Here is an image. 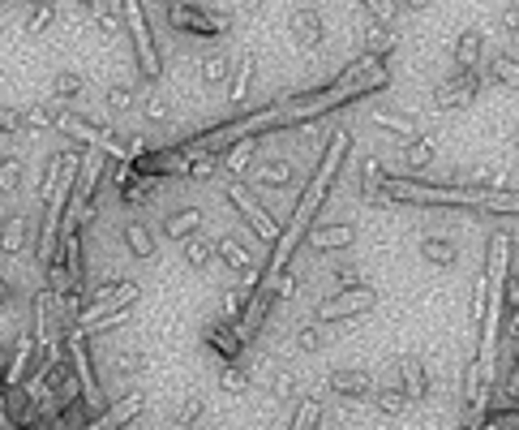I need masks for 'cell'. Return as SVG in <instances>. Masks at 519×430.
<instances>
[{
	"instance_id": "46",
	"label": "cell",
	"mask_w": 519,
	"mask_h": 430,
	"mask_svg": "<svg viewBox=\"0 0 519 430\" xmlns=\"http://www.w3.org/2000/svg\"><path fill=\"white\" fill-rule=\"evenodd\" d=\"M219 387H224L227 396H245V392H249V379H245L241 366H219Z\"/></svg>"
},
{
	"instance_id": "17",
	"label": "cell",
	"mask_w": 519,
	"mask_h": 430,
	"mask_svg": "<svg viewBox=\"0 0 519 430\" xmlns=\"http://www.w3.org/2000/svg\"><path fill=\"white\" fill-rule=\"evenodd\" d=\"M202 207H177V211L163 215V237L168 241H177V246H185L189 237H202Z\"/></svg>"
},
{
	"instance_id": "32",
	"label": "cell",
	"mask_w": 519,
	"mask_h": 430,
	"mask_svg": "<svg viewBox=\"0 0 519 430\" xmlns=\"http://www.w3.org/2000/svg\"><path fill=\"white\" fill-rule=\"evenodd\" d=\"M322 417H326V409H322V400L318 396H301L293 405V417H288V430H318L322 426Z\"/></svg>"
},
{
	"instance_id": "1",
	"label": "cell",
	"mask_w": 519,
	"mask_h": 430,
	"mask_svg": "<svg viewBox=\"0 0 519 430\" xmlns=\"http://www.w3.org/2000/svg\"><path fill=\"white\" fill-rule=\"evenodd\" d=\"M120 22L130 26L133 34V56H138V73L147 78V83H155L163 73V56L159 48H155V34H150V14L142 0H125L120 5Z\"/></svg>"
},
{
	"instance_id": "47",
	"label": "cell",
	"mask_w": 519,
	"mask_h": 430,
	"mask_svg": "<svg viewBox=\"0 0 519 430\" xmlns=\"http://www.w3.org/2000/svg\"><path fill=\"white\" fill-rule=\"evenodd\" d=\"M61 17V5H34V14L26 17V34H39V31H48L52 22Z\"/></svg>"
},
{
	"instance_id": "48",
	"label": "cell",
	"mask_w": 519,
	"mask_h": 430,
	"mask_svg": "<svg viewBox=\"0 0 519 430\" xmlns=\"http://www.w3.org/2000/svg\"><path fill=\"white\" fill-rule=\"evenodd\" d=\"M142 112H147V121H150V125H163V121L172 116V103L163 100L159 91H150L147 100H142Z\"/></svg>"
},
{
	"instance_id": "35",
	"label": "cell",
	"mask_w": 519,
	"mask_h": 430,
	"mask_svg": "<svg viewBox=\"0 0 519 430\" xmlns=\"http://www.w3.org/2000/svg\"><path fill=\"white\" fill-rule=\"evenodd\" d=\"M266 383H271V396H275V400H293L296 387H301V379H296V370L288 362L266 366Z\"/></svg>"
},
{
	"instance_id": "19",
	"label": "cell",
	"mask_w": 519,
	"mask_h": 430,
	"mask_svg": "<svg viewBox=\"0 0 519 430\" xmlns=\"http://www.w3.org/2000/svg\"><path fill=\"white\" fill-rule=\"evenodd\" d=\"M34 357H39V348H34L31 331H17L14 348H9V370H5V392H9V387H22V383H26V366H31Z\"/></svg>"
},
{
	"instance_id": "20",
	"label": "cell",
	"mask_w": 519,
	"mask_h": 430,
	"mask_svg": "<svg viewBox=\"0 0 519 430\" xmlns=\"http://www.w3.org/2000/svg\"><path fill=\"white\" fill-rule=\"evenodd\" d=\"M288 26H293V39L301 44V48H322V34H326V26H322V14L318 9H293V17H288Z\"/></svg>"
},
{
	"instance_id": "4",
	"label": "cell",
	"mask_w": 519,
	"mask_h": 430,
	"mask_svg": "<svg viewBox=\"0 0 519 430\" xmlns=\"http://www.w3.org/2000/svg\"><path fill=\"white\" fill-rule=\"evenodd\" d=\"M224 199L236 207V215H241L245 224L254 229V237H258V241L275 246V241H279V220H275V215H266V207H262L258 194H249V185L227 177V181H224Z\"/></svg>"
},
{
	"instance_id": "37",
	"label": "cell",
	"mask_w": 519,
	"mask_h": 430,
	"mask_svg": "<svg viewBox=\"0 0 519 430\" xmlns=\"http://www.w3.org/2000/svg\"><path fill=\"white\" fill-rule=\"evenodd\" d=\"M82 95H86V78H82V73H56V78H52V100H56V108L78 103Z\"/></svg>"
},
{
	"instance_id": "10",
	"label": "cell",
	"mask_w": 519,
	"mask_h": 430,
	"mask_svg": "<svg viewBox=\"0 0 519 430\" xmlns=\"http://www.w3.org/2000/svg\"><path fill=\"white\" fill-rule=\"evenodd\" d=\"M202 345H207V353L224 357V366H241V357L249 353V345L241 340V331L232 327V323H224V318H211V323L202 327Z\"/></svg>"
},
{
	"instance_id": "16",
	"label": "cell",
	"mask_w": 519,
	"mask_h": 430,
	"mask_svg": "<svg viewBox=\"0 0 519 430\" xmlns=\"http://www.w3.org/2000/svg\"><path fill=\"white\" fill-rule=\"evenodd\" d=\"M305 237L313 249H348L357 241V224H348V220H322V224H313Z\"/></svg>"
},
{
	"instance_id": "9",
	"label": "cell",
	"mask_w": 519,
	"mask_h": 430,
	"mask_svg": "<svg viewBox=\"0 0 519 430\" xmlns=\"http://www.w3.org/2000/svg\"><path fill=\"white\" fill-rule=\"evenodd\" d=\"M147 409V392L142 387H133V392H125L120 400H112V405H103V414L86 417L82 422V430H125L133 422V417Z\"/></svg>"
},
{
	"instance_id": "44",
	"label": "cell",
	"mask_w": 519,
	"mask_h": 430,
	"mask_svg": "<svg viewBox=\"0 0 519 430\" xmlns=\"http://www.w3.org/2000/svg\"><path fill=\"white\" fill-rule=\"evenodd\" d=\"M17 138H26L22 108H5V103H0V142H17Z\"/></svg>"
},
{
	"instance_id": "39",
	"label": "cell",
	"mask_w": 519,
	"mask_h": 430,
	"mask_svg": "<svg viewBox=\"0 0 519 430\" xmlns=\"http://www.w3.org/2000/svg\"><path fill=\"white\" fill-rule=\"evenodd\" d=\"M370 121L373 125H378V130H387V133H399V138H412V133H417V121H412V116H404V112H390V108H373L370 112Z\"/></svg>"
},
{
	"instance_id": "24",
	"label": "cell",
	"mask_w": 519,
	"mask_h": 430,
	"mask_svg": "<svg viewBox=\"0 0 519 430\" xmlns=\"http://www.w3.org/2000/svg\"><path fill=\"white\" fill-rule=\"evenodd\" d=\"M108 370H112L116 383H133V379H142V375L150 370V357L142 353V348H116Z\"/></svg>"
},
{
	"instance_id": "53",
	"label": "cell",
	"mask_w": 519,
	"mask_h": 430,
	"mask_svg": "<svg viewBox=\"0 0 519 430\" xmlns=\"http://www.w3.org/2000/svg\"><path fill=\"white\" fill-rule=\"evenodd\" d=\"M5 370H9V348L0 345V379H5Z\"/></svg>"
},
{
	"instance_id": "31",
	"label": "cell",
	"mask_w": 519,
	"mask_h": 430,
	"mask_svg": "<svg viewBox=\"0 0 519 430\" xmlns=\"http://www.w3.org/2000/svg\"><path fill=\"white\" fill-rule=\"evenodd\" d=\"M202 417H207V400H202V392L197 387H189L185 396H180V405H177V430H197L202 426Z\"/></svg>"
},
{
	"instance_id": "23",
	"label": "cell",
	"mask_w": 519,
	"mask_h": 430,
	"mask_svg": "<svg viewBox=\"0 0 519 430\" xmlns=\"http://www.w3.org/2000/svg\"><path fill=\"white\" fill-rule=\"evenodd\" d=\"M254 73H258V52L245 48L241 61H236V69H232V78H227V103H245V95H249V86H254Z\"/></svg>"
},
{
	"instance_id": "45",
	"label": "cell",
	"mask_w": 519,
	"mask_h": 430,
	"mask_svg": "<svg viewBox=\"0 0 519 430\" xmlns=\"http://www.w3.org/2000/svg\"><path fill=\"white\" fill-rule=\"evenodd\" d=\"M91 17H95V26L103 34H116L125 22H120V5H91Z\"/></svg>"
},
{
	"instance_id": "43",
	"label": "cell",
	"mask_w": 519,
	"mask_h": 430,
	"mask_svg": "<svg viewBox=\"0 0 519 430\" xmlns=\"http://www.w3.org/2000/svg\"><path fill=\"white\" fill-rule=\"evenodd\" d=\"M348 288H373L370 276H365L357 263H340V267H335V293H348Z\"/></svg>"
},
{
	"instance_id": "42",
	"label": "cell",
	"mask_w": 519,
	"mask_h": 430,
	"mask_svg": "<svg viewBox=\"0 0 519 430\" xmlns=\"http://www.w3.org/2000/svg\"><path fill=\"white\" fill-rule=\"evenodd\" d=\"M489 83H498V86H506V83H515V48H506L494 65L481 73V86H489Z\"/></svg>"
},
{
	"instance_id": "15",
	"label": "cell",
	"mask_w": 519,
	"mask_h": 430,
	"mask_svg": "<svg viewBox=\"0 0 519 430\" xmlns=\"http://www.w3.org/2000/svg\"><path fill=\"white\" fill-rule=\"evenodd\" d=\"M331 392L343 400H370L373 375L365 366H340V370H331Z\"/></svg>"
},
{
	"instance_id": "11",
	"label": "cell",
	"mask_w": 519,
	"mask_h": 430,
	"mask_svg": "<svg viewBox=\"0 0 519 430\" xmlns=\"http://www.w3.org/2000/svg\"><path fill=\"white\" fill-rule=\"evenodd\" d=\"M481 95V73H451L442 78V86H434V108H464Z\"/></svg>"
},
{
	"instance_id": "52",
	"label": "cell",
	"mask_w": 519,
	"mask_h": 430,
	"mask_svg": "<svg viewBox=\"0 0 519 430\" xmlns=\"http://www.w3.org/2000/svg\"><path fill=\"white\" fill-rule=\"evenodd\" d=\"M9 301H14V284H9V280H5V276H0V310H5Z\"/></svg>"
},
{
	"instance_id": "25",
	"label": "cell",
	"mask_w": 519,
	"mask_h": 430,
	"mask_svg": "<svg viewBox=\"0 0 519 430\" xmlns=\"http://www.w3.org/2000/svg\"><path fill=\"white\" fill-rule=\"evenodd\" d=\"M120 241H125V249H130L138 263H150V259L159 254V246H155V232H150L142 220H130V224L120 229Z\"/></svg>"
},
{
	"instance_id": "36",
	"label": "cell",
	"mask_w": 519,
	"mask_h": 430,
	"mask_svg": "<svg viewBox=\"0 0 519 430\" xmlns=\"http://www.w3.org/2000/svg\"><path fill=\"white\" fill-rule=\"evenodd\" d=\"M26 177V160L22 155H0V199H14Z\"/></svg>"
},
{
	"instance_id": "18",
	"label": "cell",
	"mask_w": 519,
	"mask_h": 430,
	"mask_svg": "<svg viewBox=\"0 0 519 430\" xmlns=\"http://www.w3.org/2000/svg\"><path fill=\"white\" fill-rule=\"evenodd\" d=\"M258 138H241V142H232V147L215 151V164H219V172H227L232 181H241V172L249 164H254V155H258Z\"/></svg>"
},
{
	"instance_id": "38",
	"label": "cell",
	"mask_w": 519,
	"mask_h": 430,
	"mask_svg": "<svg viewBox=\"0 0 519 430\" xmlns=\"http://www.w3.org/2000/svg\"><path fill=\"white\" fill-rule=\"evenodd\" d=\"M138 100H142L138 83H112L103 91V112H130Z\"/></svg>"
},
{
	"instance_id": "22",
	"label": "cell",
	"mask_w": 519,
	"mask_h": 430,
	"mask_svg": "<svg viewBox=\"0 0 519 430\" xmlns=\"http://www.w3.org/2000/svg\"><path fill=\"white\" fill-rule=\"evenodd\" d=\"M26 237H31L26 211H9L0 220V254H5V259H17V254L26 249Z\"/></svg>"
},
{
	"instance_id": "8",
	"label": "cell",
	"mask_w": 519,
	"mask_h": 430,
	"mask_svg": "<svg viewBox=\"0 0 519 430\" xmlns=\"http://www.w3.org/2000/svg\"><path fill=\"white\" fill-rule=\"evenodd\" d=\"M395 387L404 392L408 405H421V400H429V392H434V379H429V366H425L421 353H399L395 357Z\"/></svg>"
},
{
	"instance_id": "7",
	"label": "cell",
	"mask_w": 519,
	"mask_h": 430,
	"mask_svg": "<svg viewBox=\"0 0 519 430\" xmlns=\"http://www.w3.org/2000/svg\"><path fill=\"white\" fill-rule=\"evenodd\" d=\"M138 301H142V284H138V280H125L120 288H112V293H103V298L86 301V306H82V315L73 318V327L86 331L91 323H99V318L116 315V310H133Z\"/></svg>"
},
{
	"instance_id": "27",
	"label": "cell",
	"mask_w": 519,
	"mask_h": 430,
	"mask_svg": "<svg viewBox=\"0 0 519 430\" xmlns=\"http://www.w3.org/2000/svg\"><path fill=\"white\" fill-rule=\"evenodd\" d=\"M48 323H52V293L48 288H34L31 293V340H34V348H43L52 340L48 336Z\"/></svg>"
},
{
	"instance_id": "14",
	"label": "cell",
	"mask_w": 519,
	"mask_h": 430,
	"mask_svg": "<svg viewBox=\"0 0 519 430\" xmlns=\"http://www.w3.org/2000/svg\"><path fill=\"white\" fill-rule=\"evenodd\" d=\"M112 181H116V194H120V202H125V207H147V202L155 199V190L163 185V181H150V177H138L130 164L116 168Z\"/></svg>"
},
{
	"instance_id": "54",
	"label": "cell",
	"mask_w": 519,
	"mask_h": 430,
	"mask_svg": "<svg viewBox=\"0 0 519 430\" xmlns=\"http://www.w3.org/2000/svg\"><path fill=\"white\" fill-rule=\"evenodd\" d=\"M455 430H472V426H468V422H459V426H455Z\"/></svg>"
},
{
	"instance_id": "41",
	"label": "cell",
	"mask_w": 519,
	"mask_h": 430,
	"mask_svg": "<svg viewBox=\"0 0 519 430\" xmlns=\"http://www.w3.org/2000/svg\"><path fill=\"white\" fill-rule=\"evenodd\" d=\"M180 254H185V263L194 267V271H211L215 267V249L207 237H189V241L180 246Z\"/></svg>"
},
{
	"instance_id": "30",
	"label": "cell",
	"mask_w": 519,
	"mask_h": 430,
	"mask_svg": "<svg viewBox=\"0 0 519 430\" xmlns=\"http://www.w3.org/2000/svg\"><path fill=\"white\" fill-rule=\"evenodd\" d=\"M395 44H399V31H387V26H365V34H360V56H373V61H387L390 52H395Z\"/></svg>"
},
{
	"instance_id": "12",
	"label": "cell",
	"mask_w": 519,
	"mask_h": 430,
	"mask_svg": "<svg viewBox=\"0 0 519 430\" xmlns=\"http://www.w3.org/2000/svg\"><path fill=\"white\" fill-rule=\"evenodd\" d=\"M301 185V172H296L293 160H266V164L254 172V185H249V194H258V190H271V194H288Z\"/></svg>"
},
{
	"instance_id": "21",
	"label": "cell",
	"mask_w": 519,
	"mask_h": 430,
	"mask_svg": "<svg viewBox=\"0 0 519 430\" xmlns=\"http://www.w3.org/2000/svg\"><path fill=\"white\" fill-rule=\"evenodd\" d=\"M481 61H485V34L464 31L455 39V73H481Z\"/></svg>"
},
{
	"instance_id": "33",
	"label": "cell",
	"mask_w": 519,
	"mask_h": 430,
	"mask_svg": "<svg viewBox=\"0 0 519 430\" xmlns=\"http://www.w3.org/2000/svg\"><path fill=\"white\" fill-rule=\"evenodd\" d=\"M370 400H373V409L387 414V417H404L408 414V400H404V392H399L395 383H373Z\"/></svg>"
},
{
	"instance_id": "6",
	"label": "cell",
	"mask_w": 519,
	"mask_h": 430,
	"mask_svg": "<svg viewBox=\"0 0 519 430\" xmlns=\"http://www.w3.org/2000/svg\"><path fill=\"white\" fill-rule=\"evenodd\" d=\"M373 306H378V288H348V293H331V298L318 301V310H313V323H322V327H335L340 318L370 315Z\"/></svg>"
},
{
	"instance_id": "34",
	"label": "cell",
	"mask_w": 519,
	"mask_h": 430,
	"mask_svg": "<svg viewBox=\"0 0 519 430\" xmlns=\"http://www.w3.org/2000/svg\"><path fill=\"white\" fill-rule=\"evenodd\" d=\"M331 336H335V331H331V327H322V323H313V318H309V323H301V327H296V336H293V348H296V353H322V348L331 345Z\"/></svg>"
},
{
	"instance_id": "55",
	"label": "cell",
	"mask_w": 519,
	"mask_h": 430,
	"mask_svg": "<svg viewBox=\"0 0 519 430\" xmlns=\"http://www.w3.org/2000/svg\"><path fill=\"white\" fill-rule=\"evenodd\" d=\"M197 430H202V426H197Z\"/></svg>"
},
{
	"instance_id": "28",
	"label": "cell",
	"mask_w": 519,
	"mask_h": 430,
	"mask_svg": "<svg viewBox=\"0 0 519 430\" xmlns=\"http://www.w3.org/2000/svg\"><path fill=\"white\" fill-rule=\"evenodd\" d=\"M438 160V138H429V133H412L404 142V164L412 172H425V168Z\"/></svg>"
},
{
	"instance_id": "5",
	"label": "cell",
	"mask_w": 519,
	"mask_h": 430,
	"mask_svg": "<svg viewBox=\"0 0 519 430\" xmlns=\"http://www.w3.org/2000/svg\"><path fill=\"white\" fill-rule=\"evenodd\" d=\"M168 22L177 26V31L194 34V39H224L227 34V14L224 9H202V5H168Z\"/></svg>"
},
{
	"instance_id": "13",
	"label": "cell",
	"mask_w": 519,
	"mask_h": 430,
	"mask_svg": "<svg viewBox=\"0 0 519 430\" xmlns=\"http://www.w3.org/2000/svg\"><path fill=\"white\" fill-rule=\"evenodd\" d=\"M211 249H215V263L219 267H227L232 276H249L254 267H262V263H254V254H249V246H245L236 232H224L219 241H211Z\"/></svg>"
},
{
	"instance_id": "26",
	"label": "cell",
	"mask_w": 519,
	"mask_h": 430,
	"mask_svg": "<svg viewBox=\"0 0 519 430\" xmlns=\"http://www.w3.org/2000/svg\"><path fill=\"white\" fill-rule=\"evenodd\" d=\"M417 249H421V259L429 267H455V263H459L455 241H451V237H442V232H425L421 241H417Z\"/></svg>"
},
{
	"instance_id": "51",
	"label": "cell",
	"mask_w": 519,
	"mask_h": 430,
	"mask_svg": "<svg viewBox=\"0 0 519 430\" xmlns=\"http://www.w3.org/2000/svg\"><path fill=\"white\" fill-rule=\"evenodd\" d=\"M288 298H296V276L293 271L275 276V301H288Z\"/></svg>"
},
{
	"instance_id": "40",
	"label": "cell",
	"mask_w": 519,
	"mask_h": 430,
	"mask_svg": "<svg viewBox=\"0 0 519 430\" xmlns=\"http://www.w3.org/2000/svg\"><path fill=\"white\" fill-rule=\"evenodd\" d=\"M56 103H31V108H22V125H26V133H48L56 130Z\"/></svg>"
},
{
	"instance_id": "29",
	"label": "cell",
	"mask_w": 519,
	"mask_h": 430,
	"mask_svg": "<svg viewBox=\"0 0 519 430\" xmlns=\"http://www.w3.org/2000/svg\"><path fill=\"white\" fill-rule=\"evenodd\" d=\"M227 78H232V52L215 44L202 56V86H227Z\"/></svg>"
},
{
	"instance_id": "49",
	"label": "cell",
	"mask_w": 519,
	"mask_h": 430,
	"mask_svg": "<svg viewBox=\"0 0 519 430\" xmlns=\"http://www.w3.org/2000/svg\"><path fill=\"white\" fill-rule=\"evenodd\" d=\"M241 310H245V293L241 288H227L224 293V323H232V327H236V323H241Z\"/></svg>"
},
{
	"instance_id": "3",
	"label": "cell",
	"mask_w": 519,
	"mask_h": 430,
	"mask_svg": "<svg viewBox=\"0 0 519 430\" xmlns=\"http://www.w3.org/2000/svg\"><path fill=\"white\" fill-rule=\"evenodd\" d=\"M348 151H352V130H348V125H335V130L326 133L322 160H318V168H313V177H309V190H305V194H313V199L326 202L331 185H335V177H340L343 160H348Z\"/></svg>"
},
{
	"instance_id": "50",
	"label": "cell",
	"mask_w": 519,
	"mask_h": 430,
	"mask_svg": "<svg viewBox=\"0 0 519 430\" xmlns=\"http://www.w3.org/2000/svg\"><path fill=\"white\" fill-rule=\"evenodd\" d=\"M373 17V26H387V31H395V22H399V9L404 5H365Z\"/></svg>"
},
{
	"instance_id": "2",
	"label": "cell",
	"mask_w": 519,
	"mask_h": 430,
	"mask_svg": "<svg viewBox=\"0 0 519 430\" xmlns=\"http://www.w3.org/2000/svg\"><path fill=\"white\" fill-rule=\"evenodd\" d=\"M65 362L69 370H73V379H78V392L82 400H86V409H91V417L103 414V387H99L95 379V357H91V348H86V336H82L73 323L65 327Z\"/></svg>"
}]
</instances>
